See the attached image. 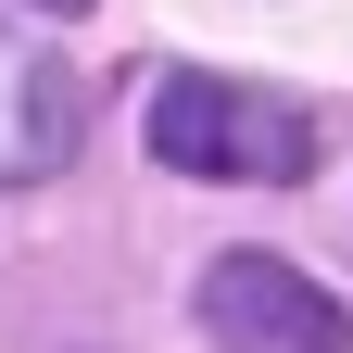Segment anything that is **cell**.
I'll return each instance as SVG.
<instances>
[{
    "instance_id": "1",
    "label": "cell",
    "mask_w": 353,
    "mask_h": 353,
    "mask_svg": "<svg viewBox=\"0 0 353 353\" xmlns=\"http://www.w3.org/2000/svg\"><path fill=\"white\" fill-rule=\"evenodd\" d=\"M152 152L176 176H214V190H290V176H316V114L278 88H240V76H164Z\"/></svg>"
},
{
    "instance_id": "2",
    "label": "cell",
    "mask_w": 353,
    "mask_h": 353,
    "mask_svg": "<svg viewBox=\"0 0 353 353\" xmlns=\"http://www.w3.org/2000/svg\"><path fill=\"white\" fill-rule=\"evenodd\" d=\"M202 328L228 353H353V316L328 278H303L290 252H214L202 278Z\"/></svg>"
},
{
    "instance_id": "3",
    "label": "cell",
    "mask_w": 353,
    "mask_h": 353,
    "mask_svg": "<svg viewBox=\"0 0 353 353\" xmlns=\"http://www.w3.org/2000/svg\"><path fill=\"white\" fill-rule=\"evenodd\" d=\"M76 126H88L76 76H63L51 51H38V38H13V26H0V190L51 176V164L76 152Z\"/></svg>"
},
{
    "instance_id": "4",
    "label": "cell",
    "mask_w": 353,
    "mask_h": 353,
    "mask_svg": "<svg viewBox=\"0 0 353 353\" xmlns=\"http://www.w3.org/2000/svg\"><path fill=\"white\" fill-rule=\"evenodd\" d=\"M38 13H88V0H38Z\"/></svg>"
}]
</instances>
